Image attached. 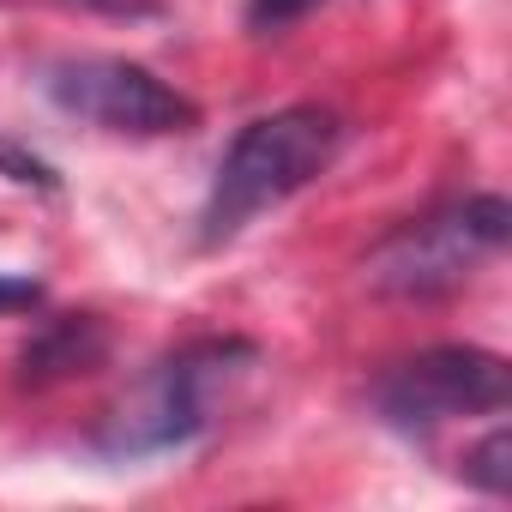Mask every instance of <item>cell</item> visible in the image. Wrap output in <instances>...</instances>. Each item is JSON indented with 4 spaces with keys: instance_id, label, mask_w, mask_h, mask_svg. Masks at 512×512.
<instances>
[{
    "instance_id": "cell-9",
    "label": "cell",
    "mask_w": 512,
    "mask_h": 512,
    "mask_svg": "<svg viewBox=\"0 0 512 512\" xmlns=\"http://www.w3.org/2000/svg\"><path fill=\"white\" fill-rule=\"evenodd\" d=\"M43 308V284L25 272H0V314H31Z\"/></svg>"
},
{
    "instance_id": "cell-2",
    "label": "cell",
    "mask_w": 512,
    "mask_h": 512,
    "mask_svg": "<svg viewBox=\"0 0 512 512\" xmlns=\"http://www.w3.org/2000/svg\"><path fill=\"white\" fill-rule=\"evenodd\" d=\"M253 362L247 338H199L181 344L175 356L151 362L145 380L133 386V398H121V410L103 422L97 452L103 458H151V452H175L187 440L205 434L211 422V392Z\"/></svg>"
},
{
    "instance_id": "cell-10",
    "label": "cell",
    "mask_w": 512,
    "mask_h": 512,
    "mask_svg": "<svg viewBox=\"0 0 512 512\" xmlns=\"http://www.w3.org/2000/svg\"><path fill=\"white\" fill-rule=\"evenodd\" d=\"M73 7H97V13H121V19H151L157 0H73Z\"/></svg>"
},
{
    "instance_id": "cell-1",
    "label": "cell",
    "mask_w": 512,
    "mask_h": 512,
    "mask_svg": "<svg viewBox=\"0 0 512 512\" xmlns=\"http://www.w3.org/2000/svg\"><path fill=\"white\" fill-rule=\"evenodd\" d=\"M338 145H344V121L320 103H290V109L247 121L229 139V151L211 175V193H205V211H199V241L223 247L260 211L296 199L314 175L332 169Z\"/></svg>"
},
{
    "instance_id": "cell-7",
    "label": "cell",
    "mask_w": 512,
    "mask_h": 512,
    "mask_svg": "<svg viewBox=\"0 0 512 512\" xmlns=\"http://www.w3.org/2000/svg\"><path fill=\"white\" fill-rule=\"evenodd\" d=\"M464 482H476L482 494H512V434L506 428H488L482 446L464 458Z\"/></svg>"
},
{
    "instance_id": "cell-4",
    "label": "cell",
    "mask_w": 512,
    "mask_h": 512,
    "mask_svg": "<svg viewBox=\"0 0 512 512\" xmlns=\"http://www.w3.org/2000/svg\"><path fill=\"white\" fill-rule=\"evenodd\" d=\"M43 91L61 115L103 133H127V139H169L199 127V103L187 91H175L151 67L121 55H67L43 67Z\"/></svg>"
},
{
    "instance_id": "cell-3",
    "label": "cell",
    "mask_w": 512,
    "mask_h": 512,
    "mask_svg": "<svg viewBox=\"0 0 512 512\" xmlns=\"http://www.w3.org/2000/svg\"><path fill=\"white\" fill-rule=\"evenodd\" d=\"M506 229H512L506 199L500 193H470L458 205H440V211L392 229L362 260V278H368V290L398 296V302L446 296L476 272V260H488L506 241Z\"/></svg>"
},
{
    "instance_id": "cell-8",
    "label": "cell",
    "mask_w": 512,
    "mask_h": 512,
    "mask_svg": "<svg viewBox=\"0 0 512 512\" xmlns=\"http://www.w3.org/2000/svg\"><path fill=\"white\" fill-rule=\"evenodd\" d=\"M314 7H320V0H247V31H260V37L290 31V25L308 19Z\"/></svg>"
},
{
    "instance_id": "cell-5",
    "label": "cell",
    "mask_w": 512,
    "mask_h": 512,
    "mask_svg": "<svg viewBox=\"0 0 512 512\" xmlns=\"http://www.w3.org/2000/svg\"><path fill=\"white\" fill-rule=\"evenodd\" d=\"M512 398V374L494 350L476 344H434L404 356L398 368L380 374L374 410L398 434H434L458 416H500Z\"/></svg>"
},
{
    "instance_id": "cell-6",
    "label": "cell",
    "mask_w": 512,
    "mask_h": 512,
    "mask_svg": "<svg viewBox=\"0 0 512 512\" xmlns=\"http://www.w3.org/2000/svg\"><path fill=\"white\" fill-rule=\"evenodd\" d=\"M109 362V326L97 314H55L19 350V386H61Z\"/></svg>"
}]
</instances>
